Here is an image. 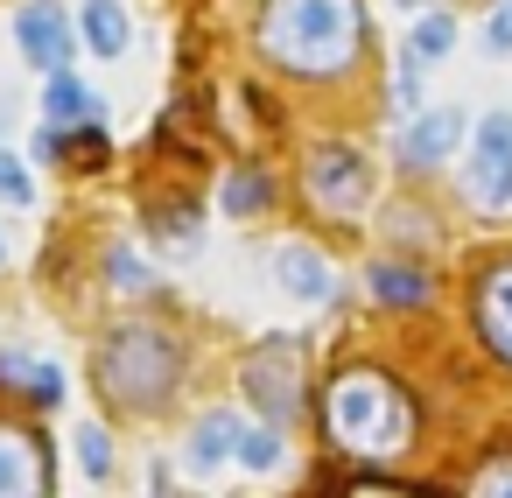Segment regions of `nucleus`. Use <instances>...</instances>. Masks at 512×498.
I'll return each instance as SVG.
<instances>
[{
    "label": "nucleus",
    "mask_w": 512,
    "mask_h": 498,
    "mask_svg": "<svg viewBox=\"0 0 512 498\" xmlns=\"http://www.w3.org/2000/svg\"><path fill=\"white\" fill-rule=\"evenodd\" d=\"M365 8L358 0H267L260 8V57L288 78H337L358 64Z\"/></svg>",
    "instance_id": "1"
},
{
    "label": "nucleus",
    "mask_w": 512,
    "mask_h": 498,
    "mask_svg": "<svg viewBox=\"0 0 512 498\" xmlns=\"http://www.w3.org/2000/svg\"><path fill=\"white\" fill-rule=\"evenodd\" d=\"M323 421H330V442L351 449V456H393L414 442V407L407 393L386 379V372H337L330 393H323Z\"/></svg>",
    "instance_id": "2"
},
{
    "label": "nucleus",
    "mask_w": 512,
    "mask_h": 498,
    "mask_svg": "<svg viewBox=\"0 0 512 498\" xmlns=\"http://www.w3.org/2000/svg\"><path fill=\"white\" fill-rule=\"evenodd\" d=\"M176 372H183V351L162 330L134 323V330H113L99 344V386H106L113 407H162L169 386H176Z\"/></svg>",
    "instance_id": "3"
},
{
    "label": "nucleus",
    "mask_w": 512,
    "mask_h": 498,
    "mask_svg": "<svg viewBox=\"0 0 512 498\" xmlns=\"http://www.w3.org/2000/svg\"><path fill=\"white\" fill-rule=\"evenodd\" d=\"M463 190L484 211H505L512 204V113H484L477 120L470 155H463Z\"/></svg>",
    "instance_id": "4"
},
{
    "label": "nucleus",
    "mask_w": 512,
    "mask_h": 498,
    "mask_svg": "<svg viewBox=\"0 0 512 498\" xmlns=\"http://www.w3.org/2000/svg\"><path fill=\"white\" fill-rule=\"evenodd\" d=\"M239 379H246V393L267 407V428H274V421H288V414L302 407V358H295V344H288V337L253 344V351H246V365H239Z\"/></svg>",
    "instance_id": "5"
},
{
    "label": "nucleus",
    "mask_w": 512,
    "mask_h": 498,
    "mask_svg": "<svg viewBox=\"0 0 512 498\" xmlns=\"http://www.w3.org/2000/svg\"><path fill=\"white\" fill-rule=\"evenodd\" d=\"M309 197L330 211V218H351L365 197H372V169H365V155L358 148H316L309 155Z\"/></svg>",
    "instance_id": "6"
},
{
    "label": "nucleus",
    "mask_w": 512,
    "mask_h": 498,
    "mask_svg": "<svg viewBox=\"0 0 512 498\" xmlns=\"http://www.w3.org/2000/svg\"><path fill=\"white\" fill-rule=\"evenodd\" d=\"M15 43L36 71H64L71 64V15L57 8V0H29V8L15 15Z\"/></svg>",
    "instance_id": "7"
},
{
    "label": "nucleus",
    "mask_w": 512,
    "mask_h": 498,
    "mask_svg": "<svg viewBox=\"0 0 512 498\" xmlns=\"http://www.w3.org/2000/svg\"><path fill=\"white\" fill-rule=\"evenodd\" d=\"M463 148V113L456 106H428V113H414L407 127H400V162L407 169H435V162H449Z\"/></svg>",
    "instance_id": "8"
},
{
    "label": "nucleus",
    "mask_w": 512,
    "mask_h": 498,
    "mask_svg": "<svg viewBox=\"0 0 512 498\" xmlns=\"http://www.w3.org/2000/svg\"><path fill=\"white\" fill-rule=\"evenodd\" d=\"M50 491V449L29 428H0V498H43Z\"/></svg>",
    "instance_id": "9"
},
{
    "label": "nucleus",
    "mask_w": 512,
    "mask_h": 498,
    "mask_svg": "<svg viewBox=\"0 0 512 498\" xmlns=\"http://www.w3.org/2000/svg\"><path fill=\"white\" fill-rule=\"evenodd\" d=\"M477 330H484V344L512 365V260H498V267L477 281Z\"/></svg>",
    "instance_id": "10"
},
{
    "label": "nucleus",
    "mask_w": 512,
    "mask_h": 498,
    "mask_svg": "<svg viewBox=\"0 0 512 498\" xmlns=\"http://www.w3.org/2000/svg\"><path fill=\"white\" fill-rule=\"evenodd\" d=\"M274 288L288 295V302H323L330 295V267H323V253L316 246H274Z\"/></svg>",
    "instance_id": "11"
},
{
    "label": "nucleus",
    "mask_w": 512,
    "mask_h": 498,
    "mask_svg": "<svg viewBox=\"0 0 512 498\" xmlns=\"http://www.w3.org/2000/svg\"><path fill=\"white\" fill-rule=\"evenodd\" d=\"M232 435H239V414L232 407H218V414H204L197 428H190V449H183V463L197 470V477H211L225 456H232Z\"/></svg>",
    "instance_id": "12"
},
{
    "label": "nucleus",
    "mask_w": 512,
    "mask_h": 498,
    "mask_svg": "<svg viewBox=\"0 0 512 498\" xmlns=\"http://www.w3.org/2000/svg\"><path fill=\"white\" fill-rule=\"evenodd\" d=\"M43 106H50V127H92L106 106L71 78V71H50V92H43Z\"/></svg>",
    "instance_id": "13"
},
{
    "label": "nucleus",
    "mask_w": 512,
    "mask_h": 498,
    "mask_svg": "<svg viewBox=\"0 0 512 498\" xmlns=\"http://www.w3.org/2000/svg\"><path fill=\"white\" fill-rule=\"evenodd\" d=\"M85 43H92L99 57H127L134 22H127V8H120V0H85Z\"/></svg>",
    "instance_id": "14"
},
{
    "label": "nucleus",
    "mask_w": 512,
    "mask_h": 498,
    "mask_svg": "<svg viewBox=\"0 0 512 498\" xmlns=\"http://www.w3.org/2000/svg\"><path fill=\"white\" fill-rule=\"evenodd\" d=\"M372 295L393 302V309H414V302H428V274L421 267H400V260H379L372 267Z\"/></svg>",
    "instance_id": "15"
},
{
    "label": "nucleus",
    "mask_w": 512,
    "mask_h": 498,
    "mask_svg": "<svg viewBox=\"0 0 512 498\" xmlns=\"http://www.w3.org/2000/svg\"><path fill=\"white\" fill-rule=\"evenodd\" d=\"M456 50V22L449 15H421L414 29H407V64H435V57H449Z\"/></svg>",
    "instance_id": "16"
},
{
    "label": "nucleus",
    "mask_w": 512,
    "mask_h": 498,
    "mask_svg": "<svg viewBox=\"0 0 512 498\" xmlns=\"http://www.w3.org/2000/svg\"><path fill=\"white\" fill-rule=\"evenodd\" d=\"M232 456H239L246 470H274V463H281V435H274V428H246V421H239Z\"/></svg>",
    "instance_id": "17"
},
{
    "label": "nucleus",
    "mask_w": 512,
    "mask_h": 498,
    "mask_svg": "<svg viewBox=\"0 0 512 498\" xmlns=\"http://www.w3.org/2000/svg\"><path fill=\"white\" fill-rule=\"evenodd\" d=\"M225 211H232V218H253V211H267V176H260V169H239V176H225Z\"/></svg>",
    "instance_id": "18"
},
{
    "label": "nucleus",
    "mask_w": 512,
    "mask_h": 498,
    "mask_svg": "<svg viewBox=\"0 0 512 498\" xmlns=\"http://www.w3.org/2000/svg\"><path fill=\"white\" fill-rule=\"evenodd\" d=\"M78 463H85V477H106L113 470V442H106V428H78Z\"/></svg>",
    "instance_id": "19"
},
{
    "label": "nucleus",
    "mask_w": 512,
    "mask_h": 498,
    "mask_svg": "<svg viewBox=\"0 0 512 498\" xmlns=\"http://www.w3.org/2000/svg\"><path fill=\"white\" fill-rule=\"evenodd\" d=\"M0 197H8V204H36V183H29V169H22L8 148H0Z\"/></svg>",
    "instance_id": "20"
},
{
    "label": "nucleus",
    "mask_w": 512,
    "mask_h": 498,
    "mask_svg": "<svg viewBox=\"0 0 512 498\" xmlns=\"http://www.w3.org/2000/svg\"><path fill=\"white\" fill-rule=\"evenodd\" d=\"M484 50L491 57H512V0H498L491 22H484Z\"/></svg>",
    "instance_id": "21"
},
{
    "label": "nucleus",
    "mask_w": 512,
    "mask_h": 498,
    "mask_svg": "<svg viewBox=\"0 0 512 498\" xmlns=\"http://www.w3.org/2000/svg\"><path fill=\"white\" fill-rule=\"evenodd\" d=\"M106 274H113V288H127V295H141V288H148V267H141L134 253H113V260H106Z\"/></svg>",
    "instance_id": "22"
},
{
    "label": "nucleus",
    "mask_w": 512,
    "mask_h": 498,
    "mask_svg": "<svg viewBox=\"0 0 512 498\" xmlns=\"http://www.w3.org/2000/svg\"><path fill=\"white\" fill-rule=\"evenodd\" d=\"M470 498H512V456H498V463L470 484Z\"/></svg>",
    "instance_id": "23"
},
{
    "label": "nucleus",
    "mask_w": 512,
    "mask_h": 498,
    "mask_svg": "<svg viewBox=\"0 0 512 498\" xmlns=\"http://www.w3.org/2000/svg\"><path fill=\"white\" fill-rule=\"evenodd\" d=\"M29 393H36L43 407H57V400H64V372H57V365H36V379H29Z\"/></svg>",
    "instance_id": "24"
},
{
    "label": "nucleus",
    "mask_w": 512,
    "mask_h": 498,
    "mask_svg": "<svg viewBox=\"0 0 512 498\" xmlns=\"http://www.w3.org/2000/svg\"><path fill=\"white\" fill-rule=\"evenodd\" d=\"M351 498H428V491H400V484H358Z\"/></svg>",
    "instance_id": "25"
},
{
    "label": "nucleus",
    "mask_w": 512,
    "mask_h": 498,
    "mask_svg": "<svg viewBox=\"0 0 512 498\" xmlns=\"http://www.w3.org/2000/svg\"><path fill=\"white\" fill-rule=\"evenodd\" d=\"M400 8H428V0H400Z\"/></svg>",
    "instance_id": "26"
},
{
    "label": "nucleus",
    "mask_w": 512,
    "mask_h": 498,
    "mask_svg": "<svg viewBox=\"0 0 512 498\" xmlns=\"http://www.w3.org/2000/svg\"><path fill=\"white\" fill-rule=\"evenodd\" d=\"M0 260H8V246H0Z\"/></svg>",
    "instance_id": "27"
}]
</instances>
